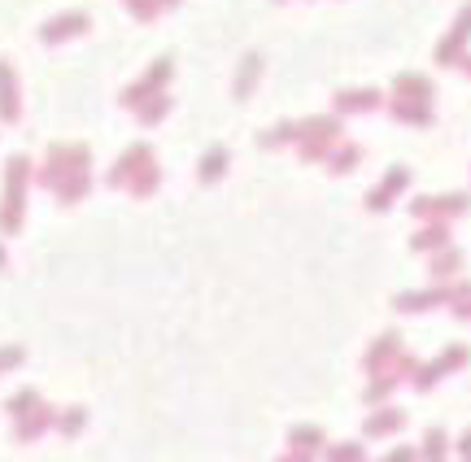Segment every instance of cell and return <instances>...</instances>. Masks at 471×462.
I'll return each mask as SVG.
<instances>
[{
    "label": "cell",
    "mask_w": 471,
    "mask_h": 462,
    "mask_svg": "<svg viewBox=\"0 0 471 462\" xmlns=\"http://www.w3.org/2000/svg\"><path fill=\"white\" fill-rule=\"evenodd\" d=\"M88 149L83 145H52L49 157H44V166H40V184L57 192V201H79L83 192H88V184H92V175H88Z\"/></svg>",
    "instance_id": "cell-1"
},
{
    "label": "cell",
    "mask_w": 471,
    "mask_h": 462,
    "mask_svg": "<svg viewBox=\"0 0 471 462\" xmlns=\"http://www.w3.org/2000/svg\"><path fill=\"white\" fill-rule=\"evenodd\" d=\"M27 179H31V161L27 157H9V166H4V197H0V231H9V236L22 227Z\"/></svg>",
    "instance_id": "cell-2"
},
{
    "label": "cell",
    "mask_w": 471,
    "mask_h": 462,
    "mask_svg": "<svg viewBox=\"0 0 471 462\" xmlns=\"http://www.w3.org/2000/svg\"><path fill=\"white\" fill-rule=\"evenodd\" d=\"M297 127H302V140H297L302 161H323V157L341 145V118H336V114H332V118H306V122H297Z\"/></svg>",
    "instance_id": "cell-3"
},
{
    "label": "cell",
    "mask_w": 471,
    "mask_h": 462,
    "mask_svg": "<svg viewBox=\"0 0 471 462\" xmlns=\"http://www.w3.org/2000/svg\"><path fill=\"white\" fill-rule=\"evenodd\" d=\"M175 74V61L170 57H157L153 66L140 74V83H131L127 92H122V105L127 109H140V105H149L153 97H161V88H166V79Z\"/></svg>",
    "instance_id": "cell-4"
},
{
    "label": "cell",
    "mask_w": 471,
    "mask_h": 462,
    "mask_svg": "<svg viewBox=\"0 0 471 462\" xmlns=\"http://www.w3.org/2000/svg\"><path fill=\"white\" fill-rule=\"evenodd\" d=\"M467 209H471V192H445V197H419L411 214L419 223H450V218H459Z\"/></svg>",
    "instance_id": "cell-5"
},
{
    "label": "cell",
    "mask_w": 471,
    "mask_h": 462,
    "mask_svg": "<svg viewBox=\"0 0 471 462\" xmlns=\"http://www.w3.org/2000/svg\"><path fill=\"white\" fill-rule=\"evenodd\" d=\"M467 44H471V4H463L454 27L445 31V40L436 44V66H459L467 57Z\"/></svg>",
    "instance_id": "cell-6"
},
{
    "label": "cell",
    "mask_w": 471,
    "mask_h": 462,
    "mask_svg": "<svg viewBox=\"0 0 471 462\" xmlns=\"http://www.w3.org/2000/svg\"><path fill=\"white\" fill-rule=\"evenodd\" d=\"M406 188H411V170H406V166H393V170L366 192V209H371V214H389L393 201H397Z\"/></svg>",
    "instance_id": "cell-7"
},
{
    "label": "cell",
    "mask_w": 471,
    "mask_h": 462,
    "mask_svg": "<svg viewBox=\"0 0 471 462\" xmlns=\"http://www.w3.org/2000/svg\"><path fill=\"white\" fill-rule=\"evenodd\" d=\"M88 27H92V18H88L83 9H70V13H57V18H49V22L40 27V40H44V44H66V40L83 35Z\"/></svg>",
    "instance_id": "cell-8"
},
{
    "label": "cell",
    "mask_w": 471,
    "mask_h": 462,
    "mask_svg": "<svg viewBox=\"0 0 471 462\" xmlns=\"http://www.w3.org/2000/svg\"><path fill=\"white\" fill-rule=\"evenodd\" d=\"M393 306L406 309V314H423V309L454 306V284H441V288H419V293H402Z\"/></svg>",
    "instance_id": "cell-9"
},
{
    "label": "cell",
    "mask_w": 471,
    "mask_h": 462,
    "mask_svg": "<svg viewBox=\"0 0 471 462\" xmlns=\"http://www.w3.org/2000/svg\"><path fill=\"white\" fill-rule=\"evenodd\" d=\"M149 161H153V149H149V145H131L127 153L118 157V166L105 175V184H109V188H127V184L136 179V170H145Z\"/></svg>",
    "instance_id": "cell-10"
},
{
    "label": "cell",
    "mask_w": 471,
    "mask_h": 462,
    "mask_svg": "<svg viewBox=\"0 0 471 462\" xmlns=\"http://www.w3.org/2000/svg\"><path fill=\"white\" fill-rule=\"evenodd\" d=\"M0 118L4 122H18L22 118V101H18V74L9 61H0Z\"/></svg>",
    "instance_id": "cell-11"
},
{
    "label": "cell",
    "mask_w": 471,
    "mask_h": 462,
    "mask_svg": "<svg viewBox=\"0 0 471 462\" xmlns=\"http://www.w3.org/2000/svg\"><path fill=\"white\" fill-rule=\"evenodd\" d=\"M436 83L428 74H397L393 79V101H432Z\"/></svg>",
    "instance_id": "cell-12"
},
{
    "label": "cell",
    "mask_w": 471,
    "mask_h": 462,
    "mask_svg": "<svg viewBox=\"0 0 471 462\" xmlns=\"http://www.w3.org/2000/svg\"><path fill=\"white\" fill-rule=\"evenodd\" d=\"M411 249H415V254H441V249H450V223H428V227H419L415 236H411Z\"/></svg>",
    "instance_id": "cell-13"
},
{
    "label": "cell",
    "mask_w": 471,
    "mask_h": 462,
    "mask_svg": "<svg viewBox=\"0 0 471 462\" xmlns=\"http://www.w3.org/2000/svg\"><path fill=\"white\" fill-rule=\"evenodd\" d=\"M323 166H327L332 175H349V170H358V166H363V145H354V140H341L332 153L323 157Z\"/></svg>",
    "instance_id": "cell-14"
},
{
    "label": "cell",
    "mask_w": 471,
    "mask_h": 462,
    "mask_svg": "<svg viewBox=\"0 0 471 462\" xmlns=\"http://www.w3.org/2000/svg\"><path fill=\"white\" fill-rule=\"evenodd\" d=\"M389 114L397 122H406V127H432L436 122V114H432L428 101H389Z\"/></svg>",
    "instance_id": "cell-15"
},
{
    "label": "cell",
    "mask_w": 471,
    "mask_h": 462,
    "mask_svg": "<svg viewBox=\"0 0 471 462\" xmlns=\"http://www.w3.org/2000/svg\"><path fill=\"white\" fill-rule=\"evenodd\" d=\"M375 105H380L375 88H345V92H336V114H371Z\"/></svg>",
    "instance_id": "cell-16"
},
{
    "label": "cell",
    "mask_w": 471,
    "mask_h": 462,
    "mask_svg": "<svg viewBox=\"0 0 471 462\" xmlns=\"http://www.w3.org/2000/svg\"><path fill=\"white\" fill-rule=\"evenodd\" d=\"M471 354L467 349H463V345H454V349H450V354H441V358L432 362V366H423V371H419V388H428V384H436V375H445V371H454V366H463V362H467Z\"/></svg>",
    "instance_id": "cell-17"
},
{
    "label": "cell",
    "mask_w": 471,
    "mask_h": 462,
    "mask_svg": "<svg viewBox=\"0 0 471 462\" xmlns=\"http://www.w3.org/2000/svg\"><path fill=\"white\" fill-rule=\"evenodd\" d=\"M227 161H232V153H227L223 145L206 149L201 166H197V179H201V184H214V179H223V175H227Z\"/></svg>",
    "instance_id": "cell-18"
},
{
    "label": "cell",
    "mask_w": 471,
    "mask_h": 462,
    "mask_svg": "<svg viewBox=\"0 0 471 462\" xmlns=\"http://www.w3.org/2000/svg\"><path fill=\"white\" fill-rule=\"evenodd\" d=\"M397 354H402V336H397V332H384V336L375 341V349L366 354V371H380L384 362L397 358Z\"/></svg>",
    "instance_id": "cell-19"
},
{
    "label": "cell",
    "mask_w": 471,
    "mask_h": 462,
    "mask_svg": "<svg viewBox=\"0 0 471 462\" xmlns=\"http://www.w3.org/2000/svg\"><path fill=\"white\" fill-rule=\"evenodd\" d=\"M463 270V254L450 245V249H441V254H432V279L436 284H445V279H454Z\"/></svg>",
    "instance_id": "cell-20"
},
{
    "label": "cell",
    "mask_w": 471,
    "mask_h": 462,
    "mask_svg": "<svg viewBox=\"0 0 471 462\" xmlns=\"http://www.w3.org/2000/svg\"><path fill=\"white\" fill-rule=\"evenodd\" d=\"M258 79H262V57L258 52H249V57L240 61V74H236V97L245 101V97L258 88Z\"/></svg>",
    "instance_id": "cell-21"
},
{
    "label": "cell",
    "mask_w": 471,
    "mask_h": 462,
    "mask_svg": "<svg viewBox=\"0 0 471 462\" xmlns=\"http://www.w3.org/2000/svg\"><path fill=\"white\" fill-rule=\"evenodd\" d=\"M157 184H161V175H157V157H153L145 170H136V179L127 184V192L131 197H149V192H157Z\"/></svg>",
    "instance_id": "cell-22"
},
{
    "label": "cell",
    "mask_w": 471,
    "mask_h": 462,
    "mask_svg": "<svg viewBox=\"0 0 471 462\" xmlns=\"http://www.w3.org/2000/svg\"><path fill=\"white\" fill-rule=\"evenodd\" d=\"M297 140H302V127H297V122H279V127H271V131L262 136L266 149H284V145H297Z\"/></svg>",
    "instance_id": "cell-23"
},
{
    "label": "cell",
    "mask_w": 471,
    "mask_h": 462,
    "mask_svg": "<svg viewBox=\"0 0 471 462\" xmlns=\"http://www.w3.org/2000/svg\"><path fill=\"white\" fill-rule=\"evenodd\" d=\"M136 114H140V122H145V127H153V122H161V118L170 114V97L161 92V97H153V101H149V105H140Z\"/></svg>",
    "instance_id": "cell-24"
},
{
    "label": "cell",
    "mask_w": 471,
    "mask_h": 462,
    "mask_svg": "<svg viewBox=\"0 0 471 462\" xmlns=\"http://www.w3.org/2000/svg\"><path fill=\"white\" fill-rule=\"evenodd\" d=\"M122 4H127L140 22H153L157 13H161V4H157V0H122Z\"/></svg>",
    "instance_id": "cell-25"
},
{
    "label": "cell",
    "mask_w": 471,
    "mask_h": 462,
    "mask_svg": "<svg viewBox=\"0 0 471 462\" xmlns=\"http://www.w3.org/2000/svg\"><path fill=\"white\" fill-rule=\"evenodd\" d=\"M454 314L459 318H471V284H454Z\"/></svg>",
    "instance_id": "cell-26"
},
{
    "label": "cell",
    "mask_w": 471,
    "mask_h": 462,
    "mask_svg": "<svg viewBox=\"0 0 471 462\" xmlns=\"http://www.w3.org/2000/svg\"><path fill=\"white\" fill-rule=\"evenodd\" d=\"M402 423V414L397 411H384L380 419H371V432H389V427H397Z\"/></svg>",
    "instance_id": "cell-27"
},
{
    "label": "cell",
    "mask_w": 471,
    "mask_h": 462,
    "mask_svg": "<svg viewBox=\"0 0 471 462\" xmlns=\"http://www.w3.org/2000/svg\"><path fill=\"white\" fill-rule=\"evenodd\" d=\"M22 362V349L13 345V349H0V371H9V366H18Z\"/></svg>",
    "instance_id": "cell-28"
},
{
    "label": "cell",
    "mask_w": 471,
    "mask_h": 462,
    "mask_svg": "<svg viewBox=\"0 0 471 462\" xmlns=\"http://www.w3.org/2000/svg\"><path fill=\"white\" fill-rule=\"evenodd\" d=\"M27 406H35V393H22V397H13V411H27Z\"/></svg>",
    "instance_id": "cell-29"
},
{
    "label": "cell",
    "mask_w": 471,
    "mask_h": 462,
    "mask_svg": "<svg viewBox=\"0 0 471 462\" xmlns=\"http://www.w3.org/2000/svg\"><path fill=\"white\" fill-rule=\"evenodd\" d=\"M459 70H467V74H471V52L463 57V61H459Z\"/></svg>",
    "instance_id": "cell-30"
},
{
    "label": "cell",
    "mask_w": 471,
    "mask_h": 462,
    "mask_svg": "<svg viewBox=\"0 0 471 462\" xmlns=\"http://www.w3.org/2000/svg\"><path fill=\"white\" fill-rule=\"evenodd\" d=\"M4 262H9V257H4V249H0V270H4Z\"/></svg>",
    "instance_id": "cell-31"
}]
</instances>
